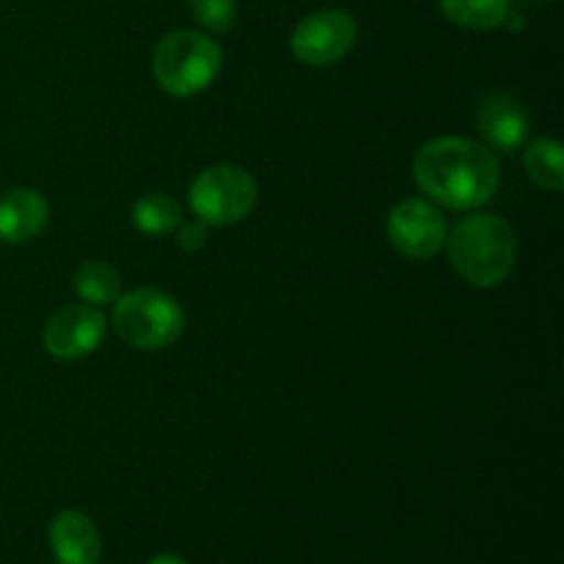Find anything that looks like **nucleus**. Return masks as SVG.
<instances>
[{"label":"nucleus","instance_id":"f8f14e48","mask_svg":"<svg viewBox=\"0 0 564 564\" xmlns=\"http://www.w3.org/2000/svg\"><path fill=\"white\" fill-rule=\"evenodd\" d=\"M441 11L455 25L468 31H494L510 17L512 0H438Z\"/></svg>","mask_w":564,"mask_h":564},{"label":"nucleus","instance_id":"7ed1b4c3","mask_svg":"<svg viewBox=\"0 0 564 564\" xmlns=\"http://www.w3.org/2000/svg\"><path fill=\"white\" fill-rule=\"evenodd\" d=\"M220 47L198 31H174L163 36L152 58L158 86L171 97H193L209 88L220 72Z\"/></svg>","mask_w":564,"mask_h":564},{"label":"nucleus","instance_id":"dca6fc26","mask_svg":"<svg viewBox=\"0 0 564 564\" xmlns=\"http://www.w3.org/2000/svg\"><path fill=\"white\" fill-rule=\"evenodd\" d=\"M193 20L213 33H226L235 25L237 3L235 0H187Z\"/></svg>","mask_w":564,"mask_h":564},{"label":"nucleus","instance_id":"1a4fd4ad","mask_svg":"<svg viewBox=\"0 0 564 564\" xmlns=\"http://www.w3.org/2000/svg\"><path fill=\"white\" fill-rule=\"evenodd\" d=\"M477 127L494 149L516 152L529 138V113L512 94L490 91L477 105Z\"/></svg>","mask_w":564,"mask_h":564},{"label":"nucleus","instance_id":"ddd939ff","mask_svg":"<svg viewBox=\"0 0 564 564\" xmlns=\"http://www.w3.org/2000/svg\"><path fill=\"white\" fill-rule=\"evenodd\" d=\"M523 165L543 191L560 193L564 187V149L554 138H538L529 143L523 152Z\"/></svg>","mask_w":564,"mask_h":564},{"label":"nucleus","instance_id":"a211bd4d","mask_svg":"<svg viewBox=\"0 0 564 564\" xmlns=\"http://www.w3.org/2000/svg\"><path fill=\"white\" fill-rule=\"evenodd\" d=\"M149 564H187V562L176 554H158L154 560H149Z\"/></svg>","mask_w":564,"mask_h":564},{"label":"nucleus","instance_id":"6e6552de","mask_svg":"<svg viewBox=\"0 0 564 564\" xmlns=\"http://www.w3.org/2000/svg\"><path fill=\"white\" fill-rule=\"evenodd\" d=\"M105 314L97 306H66L61 312H55L47 319V328H44V347L53 358L61 361H77V358L91 356L99 347V341L105 339Z\"/></svg>","mask_w":564,"mask_h":564},{"label":"nucleus","instance_id":"9d476101","mask_svg":"<svg viewBox=\"0 0 564 564\" xmlns=\"http://www.w3.org/2000/svg\"><path fill=\"white\" fill-rule=\"evenodd\" d=\"M50 551L61 564H99L102 538L86 512L64 510L50 523Z\"/></svg>","mask_w":564,"mask_h":564},{"label":"nucleus","instance_id":"f257e3e1","mask_svg":"<svg viewBox=\"0 0 564 564\" xmlns=\"http://www.w3.org/2000/svg\"><path fill=\"white\" fill-rule=\"evenodd\" d=\"M413 180L435 204L477 209L496 196L501 182L494 149L468 138H433L413 154Z\"/></svg>","mask_w":564,"mask_h":564},{"label":"nucleus","instance_id":"20e7f679","mask_svg":"<svg viewBox=\"0 0 564 564\" xmlns=\"http://www.w3.org/2000/svg\"><path fill=\"white\" fill-rule=\"evenodd\" d=\"M113 330L135 350H165L185 330V312L163 290H132L113 301Z\"/></svg>","mask_w":564,"mask_h":564},{"label":"nucleus","instance_id":"4468645a","mask_svg":"<svg viewBox=\"0 0 564 564\" xmlns=\"http://www.w3.org/2000/svg\"><path fill=\"white\" fill-rule=\"evenodd\" d=\"M72 286L88 306H105L121 295V275L113 264L91 259L75 270V284Z\"/></svg>","mask_w":564,"mask_h":564},{"label":"nucleus","instance_id":"0eeeda50","mask_svg":"<svg viewBox=\"0 0 564 564\" xmlns=\"http://www.w3.org/2000/svg\"><path fill=\"white\" fill-rule=\"evenodd\" d=\"M386 235L389 242L408 259H430L444 248L449 226L441 215L438 207H433L424 198H405L397 204L386 220Z\"/></svg>","mask_w":564,"mask_h":564},{"label":"nucleus","instance_id":"f3484780","mask_svg":"<svg viewBox=\"0 0 564 564\" xmlns=\"http://www.w3.org/2000/svg\"><path fill=\"white\" fill-rule=\"evenodd\" d=\"M176 242L185 251H198V248L207 246V224L204 220H196V224H185L176 235Z\"/></svg>","mask_w":564,"mask_h":564},{"label":"nucleus","instance_id":"2eb2a0df","mask_svg":"<svg viewBox=\"0 0 564 564\" xmlns=\"http://www.w3.org/2000/svg\"><path fill=\"white\" fill-rule=\"evenodd\" d=\"M132 220H135V229L141 231V235L163 237L169 235V231L180 229L182 207L174 196H165V193H147V196H141L135 202Z\"/></svg>","mask_w":564,"mask_h":564},{"label":"nucleus","instance_id":"9b49d317","mask_svg":"<svg viewBox=\"0 0 564 564\" xmlns=\"http://www.w3.org/2000/svg\"><path fill=\"white\" fill-rule=\"evenodd\" d=\"M50 204L47 198L31 187H20L0 198V240L28 242L47 226Z\"/></svg>","mask_w":564,"mask_h":564},{"label":"nucleus","instance_id":"39448f33","mask_svg":"<svg viewBox=\"0 0 564 564\" xmlns=\"http://www.w3.org/2000/svg\"><path fill=\"white\" fill-rule=\"evenodd\" d=\"M259 185L240 165H209L191 182V209L213 226L240 224L257 207Z\"/></svg>","mask_w":564,"mask_h":564},{"label":"nucleus","instance_id":"423d86ee","mask_svg":"<svg viewBox=\"0 0 564 564\" xmlns=\"http://www.w3.org/2000/svg\"><path fill=\"white\" fill-rule=\"evenodd\" d=\"M358 25L350 14L336 9L303 17L290 39L292 55L306 66H330L356 47Z\"/></svg>","mask_w":564,"mask_h":564},{"label":"nucleus","instance_id":"f03ea898","mask_svg":"<svg viewBox=\"0 0 564 564\" xmlns=\"http://www.w3.org/2000/svg\"><path fill=\"white\" fill-rule=\"evenodd\" d=\"M449 262L471 286L488 290L510 279L518 259V240L512 226L494 213L466 215L446 235Z\"/></svg>","mask_w":564,"mask_h":564}]
</instances>
